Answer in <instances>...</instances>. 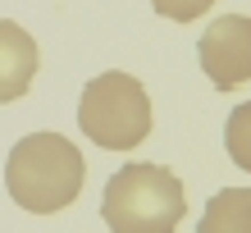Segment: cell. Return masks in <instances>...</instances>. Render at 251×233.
<instances>
[{
  "instance_id": "obj_1",
  "label": "cell",
  "mask_w": 251,
  "mask_h": 233,
  "mask_svg": "<svg viewBox=\"0 0 251 233\" xmlns=\"http://www.w3.org/2000/svg\"><path fill=\"white\" fill-rule=\"evenodd\" d=\"M87 160L64 133H27L5 160V187L27 215H55L78 201Z\"/></svg>"
},
{
  "instance_id": "obj_2",
  "label": "cell",
  "mask_w": 251,
  "mask_h": 233,
  "mask_svg": "<svg viewBox=\"0 0 251 233\" xmlns=\"http://www.w3.org/2000/svg\"><path fill=\"white\" fill-rule=\"evenodd\" d=\"M187 215V197L178 174L151 160H132L110 174L100 197V220L110 233H174Z\"/></svg>"
},
{
  "instance_id": "obj_3",
  "label": "cell",
  "mask_w": 251,
  "mask_h": 233,
  "mask_svg": "<svg viewBox=\"0 0 251 233\" xmlns=\"http://www.w3.org/2000/svg\"><path fill=\"white\" fill-rule=\"evenodd\" d=\"M78 128L100 151H132L151 133V96L124 69L96 74L78 96Z\"/></svg>"
},
{
  "instance_id": "obj_4",
  "label": "cell",
  "mask_w": 251,
  "mask_h": 233,
  "mask_svg": "<svg viewBox=\"0 0 251 233\" xmlns=\"http://www.w3.org/2000/svg\"><path fill=\"white\" fill-rule=\"evenodd\" d=\"M201 69L219 92L251 82V19L224 14L201 32Z\"/></svg>"
},
{
  "instance_id": "obj_5",
  "label": "cell",
  "mask_w": 251,
  "mask_h": 233,
  "mask_svg": "<svg viewBox=\"0 0 251 233\" xmlns=\"http://www.w3.org/2000/svg\"><path fill=\"white\" fill-rule=\"evenodd\" d=\"M37 64H41V55H37L32 32H23L14 19H0V105L27 96Z\"/></svg>"
},
{
  "instance_id": "obj_6",
  "label": "cell",
  "mask_w": 251,
  "mask_h": 233,
  "mask_svg": "<svg viewBox=\"0 0 251 233\" xmlns=\"http://www.w3.org/2000/svg\"><path fill=\"white\" fill-rule=\"evenodd\" d=\"M197 233H251V187H219L205 201Z\"/></svg>"
},
{
  "instance_id": "obj_7",
  "label": "cell",
  "mask_w": 251,
  "mask_h": 233,
  "mask_svg": "<svg viewBox=\"0 0 251 233\" xmlns=\"http://www.w3.org/2000/svg\"><path fill=\"white\" fill-rule=\"evenodd\" d=\"M224 151L233 155L238 169H251V101H242L224 124Z\"/></svg>"
},
{
  "instance_id": "obj_8",
  "label": "cell",
  "mask_w": 251,
  "mask_h": 233,
  "mask_svg": "<svg viewBox=\"0 0 251 233\" xmlns=\"http://www.w3.org/2000/svg\"><path fill=\"white\" fill-rule=\"evenodd\" d=\"M151 5H155L160 19H169V23H197L215 0H151Z\"/></svg>"
}]
</instances>
